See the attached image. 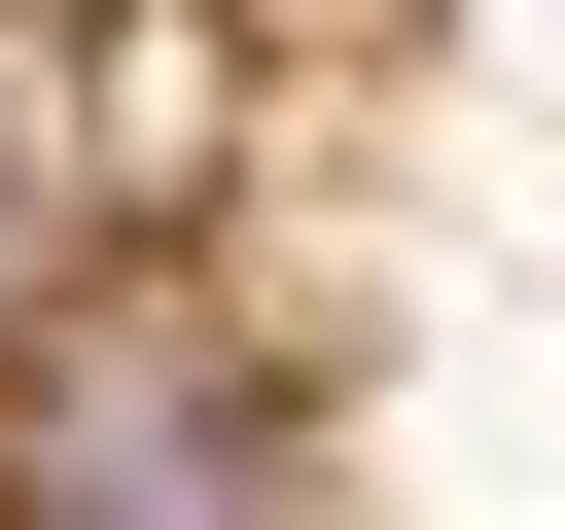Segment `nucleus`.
I'll return each mask as SVG.
<instances>
[{"mask_svg":"<svg viewBox=\"0 0 565 530\" xmlns=\"http://www.w3.org/2000/svg\"><path fill=\"white\" fill-rule=\"evenodd\" d=\"M0 530H565V0H0Z\"/></svg>","mask_w":565,"mask_h":530,"instance_id":"nucleus-1","label":"nucleus"}]
</instances>
